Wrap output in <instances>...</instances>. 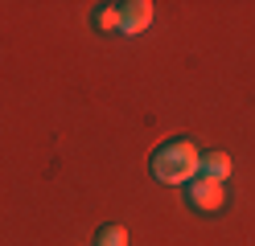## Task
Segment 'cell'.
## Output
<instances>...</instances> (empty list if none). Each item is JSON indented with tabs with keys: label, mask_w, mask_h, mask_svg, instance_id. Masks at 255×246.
Listing matches in <instances>:
<instances>
[{
	"label": "cell",
	"mask_w": 255,
	"mask_h": 246,
	"mask_svg": "<svg viewBox=\"0 0 255 246\" xmlns=\"http://www.w3.org/2000/svg\"><path fill=\"white\" fill-rule=\"evenodd\" d=\"M116 8H120V33H128V37L144 33L152 25V16H156L152 0H124V4H116Z\"/></svg>",
	"instance_id": "3"
},
{
	"label": "cell",
	"mask_w": 255,
	"mask_h": 246,
	"mask_svg": "<svg viewBox=\"0 0 255 246\" xmlns=\"http://www.w3.org/2000/svg\"><path fill=\"white\" fill-rule=\"evenodd\" d=\"M95 246H128V230L116 226V222H107L95 230Z\"/></svg>",
	"instance_id": "6"
},
{
	"label": "cell",
	"mask_w": 255,
	"mask_h": 246,
	"mask_svg": "<svg viewBox=\"0 0 255 246\" xmlns=\"http://www.w3.org/2000/svg\"><path fill=\"white\" fill-rule=\"evenodd\" d=\"M185 205L194 213H218L222 205H227V189H222L218 180L194 176V180H185Z\"/></svg>",
	"instance_id": "2"
},
{
	"label": "cell",
	"mask_w": 255,
	"mask_h": 246,
	"mask_svg": "<svg viewBox=\"0 0 255 246\" xmlns=\"http://www.w3.org/2000/svg\"><path fill=\"white\" fill-rule=\"evenodd\" d=\"M198 144L189 136H173L165 140L161 148H152L148 156V172L152 180H161V185H185V180L198 176Z\"/></svg>",
	"instance_id": "1"
},
{
	"label": "cell",
	"mask_w": 255,
	"mask_h": 246,
	"mask_svg": "<svg viewBox=\"0 0 255 246\" xmlns=\"http://www.w3.org/2000/svg\"><path fill=\"white\" fill-rule=\"evenodd\" d=\"M91 25L99 29V33H120V8L116 4H95Z\"/></svg>",
	"instance_id": "5"
},
{
	"label": "cell",
	"mask_w": 255,
	"mask_h": 246,
	"mask_svg": "<svg viewBox=\"0 0 255 246\" xmlns=\"http://www.w3.org/2000/svg\"><path fill=\"white\" fill-rule=\"evenodd\" d=\"M231 172H235V160L227 156V152H202L198 156V176H206V180H231Z\"/></svg>",
	"instance_id": "4"
}]
</instances>
